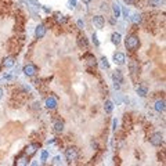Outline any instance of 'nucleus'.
<instances>
[{
  "instance_id": "f257e3e1",
  "label": "nucleus",
  "mask_w": 166,
  "mask_h": 166,
  "mask_svg": "<svg viewBox=\"0 0 166 166\" xmlns=\"http://www.w3.org/2000/svg\"><path fill=\"white\" fill-rule=\"evenodd\" d=\"M124 46H126V49L132 53L137 51L138 47H140V39H138V36L136 33L127 35L126 39H124Z\"/></svg>"
},
{
  "instance_id": "f03ea898",
  "label": "nucleus",
  "mask_w": 166,
  "mask_h": 166,
  "mask_svg": "<svg viewBox=\"0 0 166 166\" xmlns=\"http://www.w3.org/2000/svg\"><path fill=\"white\" fill-rule=\"evenodd\" d=\"M79 158V150L76 147H68L65 150V161L68 164H73Z\"/></svg>"
},
{
  "instance_id": "7ed1b4c3",
  "label": "nucleus",
  "mask_w": 166,
  "mask_h": 166,
  "mask_svg": "<svg viewBox=\"0 0 166 166\" xmlns=\"http://www.w3.org/2000/svg\"><path fill=\"white\" fill-rule=\"evenodd\" d=\"M37 71H39V69H37V67L35 64H32V62L25 64V65H24V68H22L24 75L28 76V78H33V76L37 73Z\"/></svg>"
},
{
  "instance_id": "20e7f679",
  "label": "nucleus",
  "mask_w": 166,
  "mask_h": 166,
  "mask_svg": "<svg viewBox=\"0 0 166 166\" xmlns=\"http://www.w3.org/2000/svg\"><path fill=\"white\" fill-rule=\"evenodd\" d=\"M112 81H114V87L116 89V90L118 89H120V85L124 82L122 71H119V69L114 71V72H112Z\"/></svg>"
},
{
  "instance_id": "39448f33",
  "label": "nucleus",
  "mask_w": 166,
  "mask_h": 166,
  "mask_svg": "<svg viewBox=\"0 0 166 166\" xmlns=\"http://www.w3.org/2000/svg\"><path fill=\"white\" fill-rule=\"evenodd\" d=\"M150 143L154 145V147H161L164 144V134L162 133H154L152 136L150 137Z\"/></svg>"
},
{
  "instance_id": "423d86ee",
  "label": "nucleus",
  "mask_w": 166,
  "mask_h": 166,
  "mask_svg": "<svg viewBox=\"0 0 166 166\" xmlns=\"http://www.w3.org/2000/svg\"><path fill=\"white\" fill-rule=\"evenodd\" d=\"M57 98H55L54 96H49L46 97V100H44V107H46L47 109H55L57 108Z\"/></svg>"
},
{
  "instance_id": "0eeeda50",
  "label": "nucleus",
  "mask_w": 166,
  "mask_h": 166,
  "mask_svg": "<svg viewBox=\"0 0 166 166\" xmlns=\"http://www.w3.org/2000/svg\"><path fill=\"white\" fill-rule=\"evenodd\" d=\"M93 24L97 29H103L104 25H105V18L103 15H100V14H97V15L93 17Z\"/></svg>"
},
{
  "instance_id": "6e6552de",
  "label": "nucleus",
  "mask_w": 166,
  "mask_h": 166,
  "mask_svg": "<svg viewBox=\"0 0 166 166\" xmlns=\"http://www.w3.org/2000/svg\"><path fill=\"white\" fill-rule=\"evenodd\" d=\"M154 109L159 114H164L165 109H166V105H165V98H159L154 103Z\"/></svg>"
},
{
  "instance_id": "1a4fd4ad",
  "label": "nucleus",
  "mask_w": 166,
  "mask_h": 166,
  "mask_svg": "<svg viewBox=\"0 0 166 166\" xmlns=\"http://www.w3.org/2000/svg\"><path fill=\"white\" fill-rule=\"evenodd\" d=\"M46 32H47L46 26H44L43 24H39V25L36 26V29H35V36H36L37 39H43V37L46 36Z\"/></svg>"
},
{
  "instance_id": "9d476101",
  "label": "nucleus",
  "mask_w": 166,
  "mask_h": 166,
  "mask_svg": "<svg viewBox=\"0 0 166 166\" xmlns=\"http://www.w3.org/2000/svg\"><path fill=\"white\" fill-rule=\"evenodd\" d=\"M64 129H65V124H64V122H62L61 119L55 120L54 124H53V132H54L55 134H61V133L64 132Z\"/></svg>"
},
{
  "instance_id": "9b49d317",
  "label": "nucleus",
  "mask_w": 166,
  "mask_h": 166,
  "mask_svg": "<svg viewBox=\"0 0 166 166\" xmlns=\"http://www.w3.org/2000/svg\"><path fill=\"white\" fill-rule=\"evenodd\" d=\"M85 61H86V64H87V67H91V68H96L97 67V58L94 57L93 54H86L85 55Z\"/></svg>"
},
{
  "instance_id": "f8f14e48",
  "label": "nucleus",
  "mask_w": 166,
  "mask_h": 166,
  "mask_svg": "<svg viewBox=\"0 0 166 166\" xmlns=\"http://www.w3.org/2000/svg\"><path fill=\"white\" fill-rule=\"evenodd\" d=\"M40 148V145L39 144H36V143H33V144H29L28 147L25 148V155H28V156H31V155H33V154H36V151Z\"/></svg>"
},
{
  "instance_id": "ddd939ff",
  "label": "nucleus",
  "mask_w": 166,
  "mask_h": 166,
  "mask_svg": "<svg viewBox=\"0 0 166 166\" xmlns=\"http://www.w3.org/2000/svg\"><path fill=\"white\" fill-rule=\"evenodd\" d=\"M124 61H126V55H124L123 53L118 51V53H115V54H114V62H115V64H118V65H123V64H124Z\"/></svg>"
},
{
  "instance_id": "4468645a",
  "label": "nucleus",
  "mask_w": 166,
  "mask_h": 166,
  "mask_svg": "<svg viewBox=\"0 0 166 166\" xmlns=\"http://www.w3.org/2000/svg\"><path fill=\"white\" fill-rule=\"evenodd\" d=\"M14 64H15V58L14 57H6L4 60L2 61V67H4V68H13L14 67Z\"/></svg>"
},
{
  "instance_id": "2eb2a0df",
  "label": "nucleus",
  "mask_w": 166,
  "mask_h": 166,
  "mask_svg": "<svg viewBox=\"0 0 166 166\" xmlns=\"http://www.w3.org/2000/svg\"><path fill=\"white\" fill-rule=\"evenodd\" d=\"M111 42L115 44V46H119L120 42H122V36H120L119 32H114V33L111 35Z\"/></svg>"
},
{
  "instance_id": "dca6fc26",
  "label": "nucleus",
  "mask_w": 166,
  "mask_h": 166,
  "mask_svg": "<svg viewBox=\"0 0 166 166\" xmlns=\"http://www.w3.org/2000/svg\"><path fill=\"white\" fill-rule=\"evenodd\" d=\"M78 44H79V47H81V49H87L89 47V40H87V37L85 36V35H83V36H79L78 37Z\"/></svg>"
},
{
  "instance_id": "f3484780",
  "label": "nucleus",
  "mask_w": 166,
  "mask_h": 166,
  "mask_svg": "<svg viewBox=\"0 0 166 166\" xmlns=\"http://www.w3.org/2000/svg\"><path fill=\"white\" fill-rule=\"evenodd\" d=\"M104 111H105V114H111V112L114 111V103H112L111 100H107V101L104 103Z\"/></svg>"
},
{
  "instance_id": "a211bd4d",
  "label": "nucleus",
  "mask_w": 166,
  "mask_h": 166,
  "mask_svg": "<svg viewBox=\"0 0 166 166\" xmlns=\"http://www.w3.org/2000/svg\"><path fill=\"white\" fill-rule=\"evenodd\" d=\"M28 164H29L28 155L20 156V158H17V161H15V165H18V166H25V165H28Z\"/></svg>"
},
{
  "instance_id": "6ab92c4d",
  "label": "nucleus",
  "mask_w": 166,
  "mask_h": 166,
  "mask_svg": "<svg viewBox=\"0 0 166 166\" xmlns=\"http://www.w3.org/2000/svg\"><path fill=\"white\" fill-rule=\"evenodd\" d=\"M112 11H114V17L115 18H119L120 17V7L118 3H114L112 4Z\"/></svg>"
},
{
  "instance_id": "aec40b11",
  "label": "nucleus",
  "mask_w": 166,
  "mask_h": 166,
  "mask_svg": "<svg viewBox=\"0 0 166 166\" xmlns=\"http://www.w3.org/2000/svg\"><path fill=\"white\" fill-rule=\"evenodd\" d=\"M147 93H148V89L145 87V86H138L137 87V94L140 97H145L147 96Z\"/></svg>"
},
{
  "instance_id": "412c9836",
  "label": "nucleus",
  "mask_w": 166,
  "mask_h": 166,
  "mask_svg": "<svg viewBox=\"0 0 166 166\" xmlns=\"http://www.w3.org/2000/svg\"><path fill=\"white\" fill-rule=\"evenodd\" d=\"M165 0H150V6H152V7H161V6H164Z\"/></svg>"
},
{
  "instance_id": "4be33fe9",
  "label": "nucleus",
  "mask_w": 166,
  "mask_h": 166,
  "mask_svg": "<svg viewBox=\"0 0 166 166\" xmlns=\"http://www.w3.org/2000/svg\"><path fill=\"white\" fill-rule=\"evenodd\" d=\"M55 21H57L58 24H65V22H67V18H65V15L57 13V14H55Z\"/></svg>"
},
{
  "instance_id": "5701e85b",
  "label": "nucleus",
  "mask_w": 166,
  "mask_h": 166,
  "mask_svg": "<svg viewBox=\"0 0 166 166\" xmlns=\"http://www.w3.org/2000/svg\"><path fill=\"white\" fill-rule=\"evenodd\" d=\"M136 64H137L136 61H132V64H130V73H132L133 78H134V75L137 73V68H136Z\"/></svg>"
},
{
  "instance_id": "b1692460",
  "label": "nucleus",
  "mask_w": 166,
  "mask_h": 166,
  "mask_svg": "<svg viewBox=\"0 0 166 166\" xmlns=\"http://www.w3.org/2000/svg\"><path fill=\"white\" fill-rule=\"evenodd\" d=\"M100 64H101V67L104 68V69H108L109 68V62H108V60H107V57H101Z\"/></svg>"
},
{
  "instance_id": "393cba45",
  "label": "nucleus",
  "mask_w": 166,
  "mask_h": 166,
  "mask_svg": "<svg viewBox=\"0 0 166 166\" xmlns=\"http://www.w3.org/2000/svg\"><path fill=\"white\" fill-rule=\"evenodd\" d=\"M141 20H143V18H141V14H134V15L132 17V21H133L134 24H140Z\"/></svg>"
},
{
  "instance_id": "a878e982",
  "label": "nucleus",
  "mask_w": 166,
  "mask_h": 166,
  "mask_svg": "<svg viewBox=\"0 0 166 166\" xmlns=\"http://www.w3.org/2000/svg\"><path fill=\"white\" fill-rule=\"evenodd\" d=\"M61 164H62L61 156H55V158L51 161V165H61Z\"/></svg>"
},
{
  "instance_id": "bb28decb",
  "label": "nucleus",
  "mask_w": 166,
  "mask_h": 166,
  "mask_svg": "<svg viewBox=\"0 0 166 166\" xmlns=\"http://www.w3.org/2000/svg\"><path fill=\"white\" fill-rule=\"evenodd\" d=\"M91 39H93V43L96 44L97 47L100 46V42H98V39H97V35H94V33H93V36H91Z\"/></svg>"
},
{
  "instance_id": "cd10ccee",
  "label": "nucleus",
  "mask_w": 166,
  "mask_h": 166,
  "mask_svg": "<svg viewBox=\"0 0 166 166\" xmlns=\"http://www.w3.org/2000/svg\"><path fill=\"white\" fill-rule=\"evenodd\" d=\"M76 25H78V28H79V29H85V22H83L82 20H78Z\"/></svg>"
},
{
  "instance_id": "c85d7f7f",
  "label": "nucleus",
  "mask_w": 166,
  "mask_h": 166,
  "mask_svg": "<svg viewBox=\"0 0 166 166\" xmlns=\"http://www.w3.org/2000/svg\"><path fill=\"white\" fill-rule=\"evenodd\" d=\"M47 155H49V154H47V151H43V152H42V161H46Z\"/></svg>"
},
{
  "instance_id": "c756f323",
  "label": "nucleus",
  "mask_w": 166,
  "mask_h": 166,
  "mask_svg": "<svg viewBox=\"0 0 166 166\" xmlns=\"http://www.w3.org/2000/svg\"><path fill=\"white\" fill-rule=\"evenodd\" d=\"M120 13H123L124 18H127V15H129V13H127V10H126V8H123V10H120Z\"/></svg>"
},
{
  "instance_id": "7c9ffc66",
  "label": "nucleus",
  "mask_w": 166,
  "mask_h": 166,
  "mask_svg": "<svg viewBox=\"0 0 166 166\" xmlns=\"http://www.w3.org/2000/svg\"><path fill=\"white\" fill-rule=\"evenodd\" d=\"M75 6H76V0H71V6H69V7H71V8H73Z\"/></svg>"
},
{
  "instance_id": "2f4dec72",
  "label": "nucleus",
  "mask_w": 166,
  "mask_h": 166,
  "mask_svg": "<svg viewBox=\"0 0 166 166\" xmlns=\"http://www.w3.org/2000/svg\"><path fill=\"white\" fill-rule=\"evenodd\" d=\"M127 4H134V0H124Z\"/></svg>"
},
{
  "instance_id": "473e14b6",
  "label": "nucleus",
  "mask_w": 166,
  "mask_h": 166,
  "mask_svg": "<svg viewBox=\"0 0 166 166\" xmlns=\"http://www.w3.org/2000/svg\"><path fill=\"white\" fill-rule=\"evenodd\" d=\"M91 2H93V0H83V3H85V4H90Z\"/></svg>"
},
{
  "instance_id": "72a5a7b5",
  "label": "nucleus",
  "mask_w": 166,
  "mask_h": 166,
  "mask_svg": "<svg viewBox=\"0 0 166 166\" xmlns=\"http://www.w3.org/2000/svg\"><path fill=\"white\" fill-rule=\"evenodd\" d=\"M114 130H116V119H114V127H112Z\"/></svg>"
},
{
  "instance_id": "f704fd0d",
  "label": "nucleus",
  "mask_w": 166,
  "mask_h": 166,
  "mask_svg": "<svg viewBox=\"0 0 166 166\" xmlns=\"http://www.w3.org/2000/svg\"><path fill=\"white\" fill-rule=\"evenodd\" d=\"M3 97V89H0V98Z\"/></svg>"
}]
</instances>
